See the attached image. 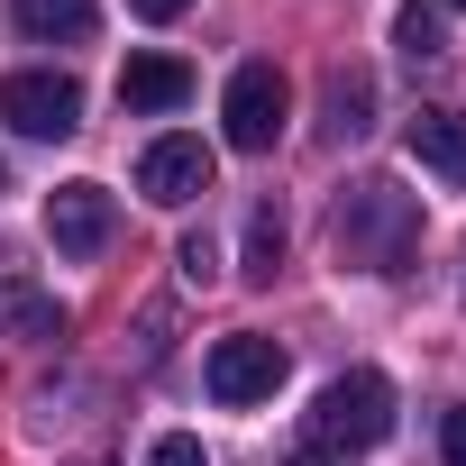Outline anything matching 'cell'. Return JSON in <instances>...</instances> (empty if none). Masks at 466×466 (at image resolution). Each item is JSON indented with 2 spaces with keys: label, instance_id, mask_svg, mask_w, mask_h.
<instances>
[{
  "label": "cell",
  "instance_id": "1",
  "mask_svg": "<svg viewBox=\"0 0 466 466\" xmlns=\"http://www.w3.org/2000/svg\"><path fill=\"white\" fill-rule=\"evenodd\" d=\"M329 238H339V266H357V275H402L411 248H420V201H411L402 183H357V192H339Z\"/></svg>",
  "mask_w": 466,
  "mask_h": 466
},
{
  "label": "cell",
  "instance_id": "2",
  "mask_svg": "<svg viewBox=\"0 0 466 466\" xmlns=\"http://www.w3.org/2000/svg\"><path fill=\"white\" fill-rule=\"evenodd\" d=\"M384 439H393V384H384L375 366L329 375V384H320V402H311V448L357 457V448H384Z\"/></svg>",
  "mask_w": 466,
  "mask_h": 466
},
{
  "label": "cell",
  "instance_id": "3",
  "mask_svg": "<svg viewBox=\"0 0 466 466\" xmlns=\"http://www.w3.org/2000/svg\"><path fill=\"white\" fill-rule=\"evenodd\" d=\"M284 110H293L284 65H238V74H228V101H219V128H228V147H238V156H275Z\"/></svg>",
  "mask_w": 466,
  "mask_h": 466
},
{
  "label": "cell",
  "instance_id": "4",
  "mask_svg": "<svg viewBox=\"0 0 466 466\" xmlns=\"http://www.w3.org/2000/svg\"><path fill=\"white\" fill-rule=\"evenodd\" d=\"M201 384H210V402H228V411L275 402V384H284V348H275V339H257V329H238V339H219V348H210Z\"/></svg>",
  "mask_w": 466,
  "mask_h": 466
},
{
  "label": "cell",
  "instance_id": "5",
  "mask_svg": "<svg viewBox=\"0 0 466 466\" xmlns=\"http://www.w3.org/2000/svg\"><path fill=\"white\" fill-rule=\"evenodd\" d=\"M0 119H10L19 137H74L83 128V83L74 74H10L0 83Z\"/></svg>",
  "mask_w": 466,
  "mask_h": 466
},
{
  "label": "cell",
  "instance_id": "6",
  "mask_svg": "<svg viewBox=\"0 0 466 466\" xmlns=\"http://www.w3.org/2000/svg\"><path fill=\"white\" fill-rule=\"evenodd\" d=\"M110 228H119V210H110L101 183H56V192H46V238H56V257H101Z\"/></svg>",
  "mask_w": 466,
  "mask_h": 466
},
{
  "label": "cell",
  "instance_id": "7",
  "mask_svg": "<svg viewBox=\"0 0 466 466\" xmlns=\"http://www.w3.org/2000/svg\"><path fill=\"white\" fill-rule=\"evenodd\" d=\"M137 192H147L156 210L201 201V192H210V147H201V137H156V147L137 156Z\"/></svg>",
  "mask_w": 466,
  "mask_h": 466
},
{
  "label": "cell",
  "instance_id": "8",
  "mask_svg": "<svg viewBox=\"0 0 466 466\" xmlns=\"http://www.w3.org/2000/svg\"><path fill=\"white\" fill-rule=\"evenodd\" d=\"M366 119H375V74L366 65H329V83H320V137L348 147V137H366Z\"/></svg>",
  "mask_w": 466,
  "mask_h": 466
},
{
  "label": "cell",
  "instance_id": "9",
  "mask_svg": "<svg viewBox=\"0 0 466 466\" xmlns=\"http://www.w3.org/2000/svg\"><path fill=\"white\" fill-rule=\"evenodd\" d=\"M119 101L128 110H183L192 101V65L183 56H128L119 65Z\"/></svg>",
  "mask_w": 466,
  "mask_h": 466
},
{
  "label": "cell",
  "instance_id": "10",
  "mask_svg": "<svg viewBox=\"0 0 466 466\" xmlns=\"http://www.w3.org/2000/svg\"><path fill=\"white\" fill-rule=\"evenodd\" d=\"M402 147H411V165H430L439 183H466V110H420V119L402 128Z\"/></svg>",
  "mask_w": 466,
  "mask_h": 466
},
{
  "label": "cell",
  "instance_id": "11",
  "mask_svg": "<svg viewBox=\"0 0 466 466\" xmlns=\"http://www.w3.org/2000/svg\"><path fill=\"white\" fill-rule=\"evenodd\" d=\"M10 19H19V37H37V46H83V37L101 28V0H10Z\"/></svg>",
  "mask_w": 466,
  "mask_h": 466
},
{
  "label": "cell",
  "instance_id": "12",
  "mask_svg": "<svg viewBox=\"0 0 466 466\" xmlns=\"http://www.w3.org/2000/svg\"><path fill=\"white\" fill-rule=\"evenodd\" d=\"M275 266H284V210L257 201V210H248V266H238V275H248V284H275Z\"/></svg>",
  "mask_w": 466,
  "mask_h": 466
},
{
  "label": "cell",
  "instance_id": "13",
  "mask_svg": "<svg viewBox=\"0 0 466 466\" xmlns=\"http://www.w3.org/2000/svg\"><path fill=\"white\" fill-rule=\"evenodd\" d=\"M393 46H402L411 65H439V56H448V37H439V10H420V0H411V10L393 19Z\"/></svg>",
  "mask_w": 466,
  "mask_h": 466
},
{
  "label": "cell",
  "instance_id": "14",
  "mask_svg": "<svg viewBox=\"0 0 466 466\" xmlns=\"http://www.w3.org/2000/svg\"><path fill=\"white\" fill-rule=\"evenodd\" d=\"M147 466H210V457H201V439H156Z\"/></svg>",
  "mask_w": 466,
  "mask_h": 466
},
{
  "label": "cell",
  "instance_id": "15",
  "mask_svg": "<svg viewBox=\"0 0 466 466\" xmlns=\"http://www.w3.org/2000/svg\"><path fill=\"white\" fill-rule=\"evenodd\" d=\"M439 457H448V466H466V402L439 420Z\"/></svg>",
  "mask_w": 466,
  "mask_h": 466
},
{
  "label": "cell",
  "instance_id": "16",
  "mask_svg": "<svg viewBox=\"0 0 466 466\" xmlns=\"http://www.w3.org/2000/svg\"><path fill=\"white\" fill-rule=\"evenodd\" d=\"M128 10H137V19H156V28H165V19H183V10H192V0H128Z\"/></svg>",
  "mask_w": 466,
  "mask_h": 466
},
{
  "label": "cell",
  "instance_id": "17",
  "mask_svg": "<svg viewBox=\"0 0 466 466\" xmlns=\"http://www.w3.org/2000/svg\"><path fill=\"white\" fill-rule=\"evenodd\" d=\"M284 466H348V457H329V448H293Z\"/></svg>",
  "mask_w": 466,
  "mask_h": 466
},
{
  "label": "cell",
  "instance_id": "18",
  "mask_svg": "<svg viewBox=\"0 0 466 466\" xmlns=\"http://www.w3.org/2000/svg\"><path fill=\"white\" fill-rule=\"evenodd\" d=\"M448 10H466V0H448Z\"/></svg>",
  "mask_w": 466,
  "mask_h": 466
},
{
  "label": "cell",
  "instance_id": "19",
  "mask_svg": "<svg viewBox=\"0 0 466 466\" xmlns=\"http://www.w3.org/2000/svg\"><path fill=\"white\" fill-rule=\"evenodd\" d=\"M0 183H10V174H0Z\"/></svg>",
  "mask_w": 466,
  "mask_h": 466
}]
</instances>
